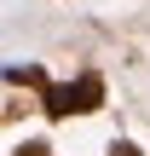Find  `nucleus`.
I'll return each mask as SVG.
<instances>
[{
	"label": "nucleus",
	"mask_w": 150,
	"mask_h": 156,
	"mask_svg": "<svg viewBox=\"0 0 150 156\" xmlns=\"http://www.w3.org/2000/svg\"><path fill=\"white\" fill-rule=\"evenodd\" d=\"M46 93V116H87V110H98L104 104V81L98 75H75V81H58V87H40Z\"/></svg>",
	"instance_id": "f257e3e1"
},
{
	"label": "nucleus",
	"mask_w": 150,
	"mask_h": 156,
	"mask_svg": "<svg viewBox=\"0 0 150 156\" xmlns=\"http://www.w3.org/2000/svg\"><path fill=\"white\" fill-rule=\"evenodd\" d=\"M6 75H12L17 87H46V75H40V69H29V64H12Z\"/></svg>",
	"instance_id": "f03ea898"
},
{
	"label": "nucleus",
	"mask_w": 150,
	"mask_h": 156,
	"mask_svg": "<svg viewBox=\"0 0 150 156\" xmlns=\"http://www.w3.org/2000/svg\"><path fill=\"white\" fill-rule=\"evenodd\" d=\"M110 156H139V145H127V139H116V145H110Z\"/></svg>",
	"instance_id": "7ed1b4c3"
},
{
	"label": "nucleus",
	"mask_w": 150,
	"mask_h": 156,
	"mask_svg": "<svg viewBox=\"0 0 150 156\" xmlns=\"http://www.w3.org/2000/svg\"><path fill=\"white\" fill-rule=\"evenodd\" d=\"M17 156H52L46 145H17Z\"/></svg>",
	"instance_id": "20e7f679"
}]
</instances>
